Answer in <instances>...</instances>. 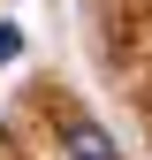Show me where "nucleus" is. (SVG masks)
<instances>
[{
    "mask_svg": "<svg viewBox=\"0 0 152 160\" xmlns=\"http://www.w3.org/2000/svg\"><path fill=\"white\" fill-rule=\"evenodd\" d=\"M61 160H122V152H114V137H107L99 122H69V137H61Z\"/></svg>",
    "mask_w": 152,
    "mask_h": 160,
    "instance_id": "1",
    "label": "nucleus"
},
{
    "mask_svg": "<svg viewBox=\"0 0 152 160\" xmlns=\"http://www.w3.org/2000/svg\"><path fill=\"white\" fill-rule=\"evenodd\" d=\"M15 53H23V38H15V31H0V69H8Z\"/></svg>",
    "mask_w": 152,
    "mask_h": 160,
    "instance_id": "2",
    "label": "nucleus"
}]
</instances>
